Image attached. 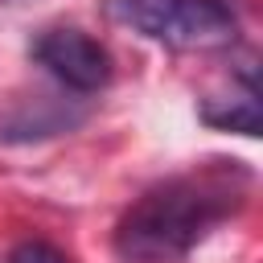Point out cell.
<instances>
[{
  "label": "cell",
  "mask_w": 263,
  "mask_h": 263,
  "mask_svg": "<svg viewBox=\"0 0 263 263\" xmlns=\"http://www.w3.org/2000/svg\"><path fill=\"white\" fill-rule=\"evenodd\" d=\"M201 119L214 123V127H230V132L255 136L259 132V99H255V90H242L234 99H205L201 103Z\"/></svg>",
  "instance_id": "cell-4"
},
{
  "label": "cell",
  "mask_w": 263,
  "mask_h": 263,
  "mask_svg": "<svg viewBox=\"0 0 263 263\" xmlns=\"http://www.w3.org/2000/svg\"><path fill=\"white\" fill-rule=\"evenodd\" d=\"M107 12L168 49H218L230 45L238 29L222 0H111Z\"/></svg>",
  "instance_id": "cell-2"
},
{
  "label": "cell",
  "mask_w": 263,
  "mask_h": 263,
  "mask_svg": "<svg viewBox=\"0 0 263 263\" xmlns=\"http://www.w3.org/2000/svg\"><path fill=\"white\" fill-rule=\"evenodd\" d=\"M251 197L242 160H210L152 185L115 226L123 263H185L201 238L234 218Z\"/></svg>",
  "instance_id": "cell-1"
},
{
  "label": "cell",
  "mask_w": 263,
  "mask_h": 263,
  "mask_svg": "<svg viewBox=\"0 0 263 263\" xmlns=\"http://www.w3.org/2000/svg\"><path fill=\"white\" fill-rule=\"evenodd\" d=\"M8 263H70V259H66L58 247H49V242L29 238V242H16V247H12Z\"/></svg>",
  "instance_id": "cell-5"
},
{
  "label": "cell",
  "mask_w": 263,
  "mask_h": 263,
  "mask_svg": "<svg viewBox=\"0 0 263 263\" xmlns=\"http://www.w3.org/2000/svg\"><path fill=\"white\" fill-rule=\"evenodd\" d=\"M33 58L45 74L78 95H95L111 82V53L82 29H45L33 41Z\"/></svg>",
  "instance_id": "cell-3"
}]
</instances>
